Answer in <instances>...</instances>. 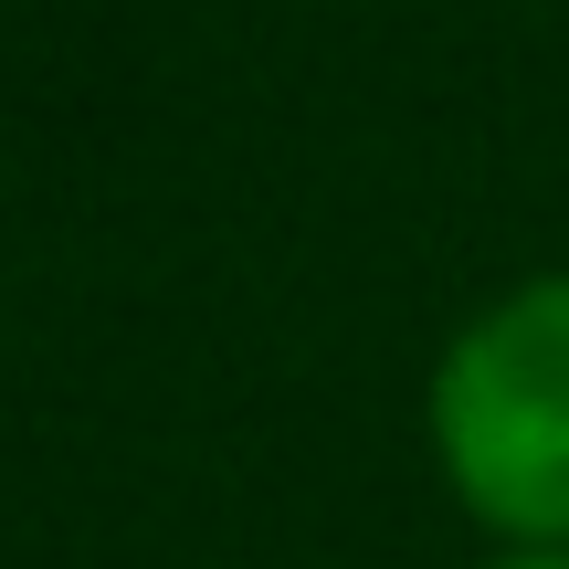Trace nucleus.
Listing matches in <instances>:
<instances>
[{"instance_id": "nucleus-1", "label": "nucleus", "mask_w": 569, "mask_h": 569, "mask_svg": "<svg viewBox=\"0 0 569 569\" xmlns=\"http://www.w3.org/2000/svg\"><path fill=\"white\" fill-rule=\"evenodd\" d=\"M422 422L453 507L496 549H569V264L453 327Z\"/></svg>"}, {"instance_id": "nucleus-2", "label": "nucleus", "mask_w": 569, "mask_h": 569, "mask_svg": "<svg viewBox=\"0 0 569 569\" xmlns=\"http://www.w3.org/2000/svg\"><path fill=\"white\" fill-rule=\"evenodd\" d=\"M475 569H569V549H496V559H475Z\"/></svg>"}]
</instances>
